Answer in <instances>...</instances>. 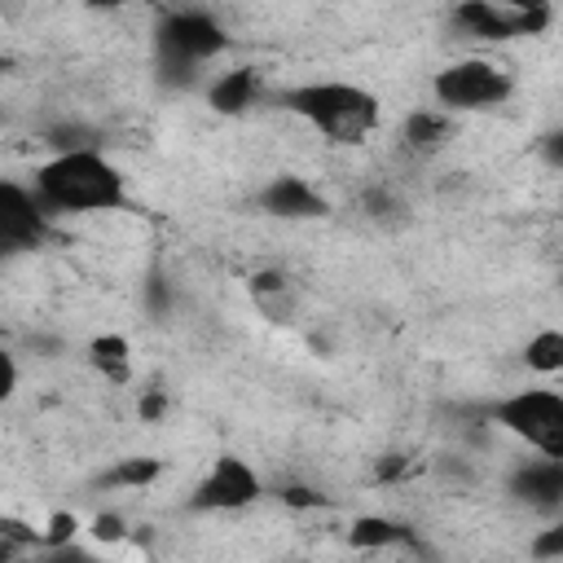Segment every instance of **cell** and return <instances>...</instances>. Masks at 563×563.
Instances as JSON below:
<instances>
[{
  "label": "cell",
  "instance_id": "cell-12",
  "mask_svg": "<svg viewBox=\"0 0 563 563\" xmlns=\"http://www.w3.org/2000/svg\"><path fill=\"white\" fill-rule=\"evenodd\" d=\"M453 128H457V114H449L440 106H418L400 119V145L418 158H431L453 141Z\"/></svg>",
  "mask_w": 563,
  "mask_h": 563
},
{
  "label": "cell",
  "instance_id": "cell-5",
  "mask_svg": "<svg viewBox=\"0 0 563 563\" xmlns=\"http://www.w3.org/2000/svg\"><path fill=\"white\" fill-rule=\"evenodd\" d=\"M224 48H229V31L207 9H176L158 26V62L163 70H176L185 84Z\"/></svg>",
  "mask_w": 563,
  "mask_h": 563
},
{
  "label": "cell",
  "instance_id": "cell-3",
  "mask_svg": "<svg viewBox=\"0 0 563 563\" xmlns=\"http://www.w3.org/2000/svg\"><path fill=\"white\" fill-rule=\"evenodd\" d=\"M484 422L493 431L510 435L515 444H523L528 453L563 457V391L550 387L545 378L488 400L484 405Z\"/></svg>",
  "mask_w": 563,
  "mask_h": 563
},
{
  "label": "cell",
  "instance_id": "cell-26",
  "mask_svg": "<svg viewBox=\"0 0 563 563\" xmlns=\"http://www.w3.org/2000/svg\"><path fill=\"white\" fill-rule=\"evenodd\" d=\"M167 391H158V387H145L141 391V400H136V413H141V422H163V413H167Z\"/></svg>",
  "mask_w": 563,
  "mask_h": 563
},
{
  "label": "cell",
  "instance_id": "cell-1",
  "mask_svg": "<svg viewBox=\"0 0 563 563\" xmlns=\"http://www.w3.org/2000/svg\"><path fill=\"white\" fill-rule=\"evenodd\" d=\"M31 185L53 216H92V211L128 207V176L97 145L53 150L48 158L35 163Z\"/></svg>",
  "mask_w": 563,
  "mask_h": 563
},
{
  "label": "cell",
  "instance_id": "cell-7",
  "mask_svg": "<svg viewBox=\"0 0 563 563\" xmlns=\"http://www.w3.org/2000/svg\"><path fill=\"white\" fill-rule=\"evenodd\" d=\"M48 224H53V211L40 202L35 185H22V180H4L0 185V242L9 251L44 246Z\"/></svg>",
  "mask_w": 563,
  "mask_h": 563
},
{
  "label": "cell",
  "instance_id": "cell-10",
  "mask_svg": "<svg viewBox=\"0 0 563 563\" xmlns=\"http://www.w3.org/2000/svg\"><path fill=\"white\" fill-rule=\"evenodd\" d=\"M202 97H207L211 114L238 119V114L255 110V106L268 97V79H264V70H260V66H229V70H220V75H211V79H207Z\"/></svg>",
  "mask_w": 563,
  "mask_h": 563
},
{
  "label": "cell",
  "instance_id": "cell-8",
  "mask_svg": "<svg viewBox=\"0 0 563 563\" xmlns=\"http://www.w3.org/2000/svg\"><path fill=\"white\" fill-rule=\"evenodd\" d=\"M506 488L523 510H532L541 519L559 515L563 510V457H545V453L519 457L506 475Z\"/></svg>",
  "mask_w": 563,
  "mask_h": 563
},
{
  "label": "cell",
  "instance_id": "cell-25",
  "mask_svg": "<svg viewBox=\"0 0 563 563\" xmlns=\"http://www.w3.org/2000/svg\"><path fill=\"white\" fill-rule=\"evenodd\" d=\"M409 471H413V457H409V453H383L374 479H378V484H396V479H405Z\"/></svg>",
  "mask_w": 563,
  "mask_h": 563
},
{
  "label": "cell",
  "instance_id": "cell-15",
  "mask_svg": "<svg viewBox=\"0 0 563 563\" xmlns=\"http://www.w3.org/2000/svg\"><path fill=\"white\" fill-rule=\"evenodd\" d=\"M246 295L251 303L268 317V321H290L295 317V282L282 268H260L246 277Z\"/></svg>",
  "mask_w": 563,
  "mask_h": 563
},
{
  "label": "cell",
  "instance_id": "cell-23",
  "mask_svg": "<svg viewBox=\"0 0 563 563\" xmlns=\"http://www.w3.org/2000/svg\"><path fill=\"white\" fill-rule=\"evenodd\" d=\"M537 154H541V163L550 172H563V123H554L550 132L537 136Z\"/></svg>",
  "mask_w": 563,
  "mask_h": 563
},
{
  "label": "cell",
  "instance_id": "cell-24",
  "mask_svg": "<svg viewBox=\"0 0 563 563\" xmlns=\"http://www.w3.org/2000/svg\"><path fill=\"white\" fill-rule=\"evenodd\" d=\"M277 497L290 510H317V506H325V497L317 488H308V484H286V488H277Z\"/></svg>",
  "mask_w": 563,
  "mask_h": 563
},
{
  "label": "cell",
  "instance_id": "cell-11",
  "mask_svg": "<svg viewBox=\"0 0 563 563\" xmlns=\"http://www.w3.org/2000/svg\"><path fill=\"white\" fill-rule=\"evenodd\" d=\"M453 26L475 44H510V40H519L515 13L506 4H497V0H457L453 4Z\"/></svg>",
  "mask_w": 563,
  "mask_h": 563
},
{
  "label": "cell",
  "instance_id": "cell-17",
  "mask_svg": "<svg viewBox=\"0 0 563 563\" xmlns=\"http://www.w3.org/2000/svg\"><path fill=\"white\" fill-rule=\"evenodd\" d=\"M163 471H167L163 457H154V453H132V457H119L114 466H106L101 484H106V488H123V493H145V488H154V484L163 479Z\"/></svg>",
  "mask_w": 563,
  "mask_h": 563
},
{
  "label": "cell",
  "instance_id": "cell-6",
  "mask_svg": "<svg viewBox=\"0 0 563 563\" xmlns=\"http://www.w3.org/2000/svg\"><path fill=\"white\" fill-rule=\"evenodd\" d=\"M260 497H264L260 471L242 453H216L211 466L189 488L185 506L194 515H238V510H251Z\"/></svg>",
  "mask_w": 563,
  "mask_h": 563
},
{
  "label": "cell",
  "instance_id": "cell-28",
  "mask_svg": "<svg viewBox=\"0 0 563 563\" xmlns=\"http://www.w3.org/2000/svg\"><path fill=\"white\" fill-rule=\"evenodd\" d=\"M88 9H119V4H128V0H84Z\"/></svg>",
  "mask_w": 563,
  "mask_h": 563
},
{
  "label": "cell",
  "instance_id": "cell-16",
  "mask_svg": "<svg viewBox=\"0 0 563 563\" xmlns=\"http://www.w3.org/2000/svg\"><path fill=\"white\" fill-rule=\"evenodd\" d=\"M519 361H523V369H528L532 378H545V383L563 378V325H541V330H532V334L523 339V347H519Z\"/></svg>",
  "mask_w": 563,
  "mask_h": 563
},
{
  "label": "cell",
  "instance_id": "cell-20",
  "mask_svg": "<svg viewBox=\"0 0 563 563\" xmlns=\"http://www.w3.org/2000/svg\"><path fill=\"white\" fill-rule=\"evenodd\" d=\"M361 211H365L369 220H378V224H391V220H400L405 202H400V194H396L391 185H374V189H365Z\"/></svg>",
  "mask_w": 563,
  "mask_h": 563
},
{
  "label": "cell",
  "instance_id": "cell-2",
  "mask_svg": "<svg viewBox=\"0 0 563 563\" xmlns=\"http://www.w3.org/2000/svg\"><path fill=\"white\" fill-rule=\"evenodd\" d=\"M277 106L330 145H365L383 128V101L352 79H303L277 92Z\"/></svg>",
  "mask_w": 563,
  "mask_h": 563
},
{
  "label": "cell",
  "instance_id": "cell-27",
  "mask_svg": "<svg viewBox=\"0 0 563 563\" xmlns=\"http://www.w3.org/2000/svg\"><path fill=\"white\" fill-rule=\"evenodd\" d=\"M0 391H4V400L18 391V356L13 352H4V387Z\"/></svg>",
  "mask_w": 563,
  "mask_h": 563
},
{
  "label": "cell",
  "instance_id": "cell-21",
  "mask_svg": "<svg viewBox=\"0 0 563 563\" xmlns=\"http://www.w3.org/2000/svg\"><path fill=\"white\" fill-rule=\"evenodd\" d=\"M528 554H532V559H563V510L550 515V519L528 537Z\"/></svg>",
  "mask_w": 563,
  "mask_h": 563
},
{
  "label": "cell",
  "instance_id": "cell-22",
  "mask_svg": "<svg viewBox=\"0 0 563 563\" xmlns=\"http://www.w3.org/2000/svg\"><path fill=\"white\" fill-rule=\"evenodd\" d=\"M88 537H92L97 545H119V541H128L132 532H128V523H123L119 510H101V515L88 519Z\"/></svg>",
  "mask_w": 563,
  "mask_h": 563
},
{
  "label": "cell",
  "instance_id": "cell-18",
  "mask_svg": "<svg viewBox=\"0 0 563 563\" xmlns=\"http://www.w3.org/2000/svg\"><path fill=\"white\" fill-rule=\"evenodd\" d=\"M497 4H506V9L515 13L519 40L541 35V31H550V22H554V0H497Z\"/></svg>",
  "mask_w": 563,
  "mask_h": 563
},
{
  "label": "cell",
  "instance_id": "cell-13",
  "mask_svg": "<svg viewBox=\"0 0 563 563\" xmlns=\"http://www.w3.org/2000/svg\"><path fill=\"white\" fill-rule=\"evenodd\" d=\"M347 545L361 550V554H378V550H413L418 537H413V528L405 519L365 510V515H356L347 523Z\"/></svg>",
  "mask_w": 563,
  "mask_h": 563
},
{
  "label": "cell",
  "instance_id": "cell-14",
  "mask_svg": "<svg viewBox=\"0 0 563 563\" xmlns=\"http://www.w3.org/2000/svg\"><path fill=\"white\" fill-rule=\"evenodd\" d=\"M88 365L97 378H106L110 387H132L136 378V356H132V339L119 330H101L88 339Z\"/></svg>",
  "mask_w": 563,
  "mask_h": 563
},
{
  "label": "cell",
  "instance_id": "cell-9",
  "mask_svg": "<svg viewBox=\"0 0 563 563\" xmlns=\"http://www.w3.org/2000/svg\"><path fill=\"white\" fill-rule=\"evenodd\" d=\"M255 207L264 216H273V220H321V216H330V198L312 180H303L295 172L268 176L260 185V194H255Z\"/></svg>",
  "mask_w": 563,
  "mask_h": 563
},
{
  "label": "cell",
  "instance_id": "cell-19",
  "mask_svg": "<svg viewBox=\"0 0 563 563\" xmlns=\"http://www.w3.org/2000/svg\"><path fill=\"white\" fill-rule=\"evenodd\" d=\"M79 532H88V528L79 523V515H75V510H53V515L44 519V550H40V554H57V550L75 545V537H79Z\"/></svg>",
  "mask_w": 563,
  "mask_h": 563
},
{
  "label": "cell",
  "instance_id": "cell-4",
  "mask_svg": "<svg viewBox=\"0 0 563 563\" xmlns=\"http://www.w3.org/2000/svg\"><path fill=\"white\" fill-rule=\"evenodd\" d=\"M515 97V75L493 57H453L440 70H431V101L449 114H488L501 110Z\"/></svg>",
  "mask_w": 563,
  "mask_h": 563
}]
</instances>
